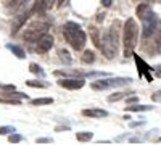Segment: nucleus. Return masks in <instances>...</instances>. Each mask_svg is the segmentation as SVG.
<instances>
[{
    "instance_id": "1",
    "label": "nucleus",
    "mask_w": 161,
    "mask_h": 145,
    "mask_svg": "<svg viewBox=\"0 0 161 145\" xmlns=\"http://www.w3.org/2000/svg\"><path fill=\"white\" fill-rule=\"evenodd\" d=\"M119 28H121V23L116 20L113 24H111V28L108 29V32H106L100 41V47L102 52H103V55L106 58H114V55L118 53V47H119Z\"/></svg>"
},
{
    "instance_id": "2",
    "label": "nucleus",
    "mask_w": 161,
    "mask_h": 145,
    "mask_svg": "<svg viewBox=\"0 0 161 145\" xmlns=\"http://www.w3.org/2000/svg\"><path fill=\"white\" fill-rule=\"evenodd\" d=\"M63 36L66 39V42L74 50H82L87 42V37H86V32L82 31V28L73 21H68L63 26Z\"/></svg>"
},
{
    "instance_id": "3",
    "label": "nucleus",
    "mask_w": 161,
    "mask_h": 145,
    "mask_svg": "<svg viewBox=\"0 0 161 145\" xmlns=\"http://www.w3.org/2000/svg\"><path fill=\"white\" fill-rule=\"evenodd\" d=\"M137 16L142 20V26H143L142 36H143V39L150 37L158 29V18H156L155 13L152 11L150 5L147 2H143L142 5L137 7Z\"/></svg>"
},
{
    "instance_id": "4",
    "label": "nucleus",
    "mask_w": 161,
    "mask_h": 145,
    "mask_svg": "<svg viewBox=\"0 0 161 145\" xmlns=\"http://www.w3.org/2000/svg\"><path fill=\"white\" fill-rule=\"evenodd\" d=\"M137 37H139V26L134 18L126 20L124 28H123V42H124V57H130L134 48L137 45Z\"/></svg>"
},
{
    "instance_id": "5",
    "label": "nucleus",
    "mask_w": 161,
    "mask_h": 145,
    "mask_svg": "<svg viewBox=\"0 0 161 145\" xmlns=\"http://www.w3.org/2000/svg\"><path fill=\"white\" fill-rule=\"evenodd\" d=\"M48 29V24L47 23H42V21H36V23H31L28 28L24 29V41L28 42H36L40 36H44Z\"/></svg>"
},
{
    "instance_id": "6",
    "label": "nucleus",
    "mask_w": 161,
    "mask_h": 145,
    "mask_svg": "<svg viewBox=\"0 0 161 145\" xmlns=\"http://www.w3.org/2000/svg\"><path fill=\"white\" fill-rule=\"evenodd\" d=\"M132 79L130 77H118V79H98V81L92 82L90 87L93 90H106L110 87H119V86H126L130 84Z\"/></svg>"
},
{
    "instance_id": "7",
    "label": "nucleus",
    "mask_w": 161,
    "mask_h": 145,
    "mask_svg": "<svg viewBox=\"0 0 161 145\" xmlns=\"http://www.w3.org/2000/svg\"><path fill=\"white\" fill-rule=\"evenodd\" d=\"M58 86L68 89V90H77L86 86V81L80 77H64V79H58Z\"/></svg>"
},
{
    "instance_id": "8",
    "label": "nucleus",
    "mask_w": 161,
    "mask_h": 145,
    "mask_svg": "<svg viewBox=\"0 0 161 145\" xmlns=\"http://www.w3.org/2000/svg\"><path fill=\"white\" fill-rule=\"evenodd\" d=\"M53 36H50V34H44V36H40L39 39H37V47H36V50H37V53H47V52L53 47Z\"/></svg>"
},
{
    "instance_id": "9",
    "label": "nucleus",
    "mask_w": 161,
    "mask_h": 145,
    "mask_svg": "<svg viewBox=\"0 0 161 145\" xmlns=\"http://www.w3.org/2000/svg\"><path fill=\"white\" fill-rule=\"evenodd\" d=\"M134 60H136V64H137V70H139V74L140 76H143L148 82H152L153 81V77H152V74H150V71H152V66H148L139 55H134Z\"/></svg>"
},
{
    "instance_id": "10",
    "label": "nucleus",
    "mask_w": 161,
    "mask_h": 145,
    "mask_svg": "<svg viewBox=\"0 0 161 145\" xmlns=\"http://www.w3.org/2000/svg\"><path fill=\"white\" fill-rule=\"evenodd\" d=\"M84 116H90V118H105L108 116V111L100 110V108H90V110H82Z\"/></svg>"
},
{
    "instance_id": "11",
    "label": "nucleus",
    "mask_w": 161,
    "mask_h": 145,
    "mask_svg": "<svg viewBox=\"0 0 161 145\" xmlns=\"http://www.w3.org/2000/svg\"><path fill=\"white\" fill-rule=\"evenodd\" d=\"M152 108H153L152 105H130V103H127L126 111H147Z\"/></svg>"
},
{
    "instance_id": "12",
    "label": "nucleus",
    "mask_w": 161,
    "mask_h": 145,
    "mask_svg": "<svg viewBox=\"0 0 161 145\" xmlns=\"http://www.w3.org/2000/svg\"><path fill=\"white\" fill-rule=\"evenodd\" d=\"M80 60H82V63H86V64L93 63V61H95V53H93L92 50H86L82 53V57H80Z\"/></svg>"
},
{
    "instance_id": "13",
    "label": "nucleus",
    "mask_w": 161,
    "mask_h": 145,
    "mask_svg": "<svg viewBox=\"0 0 161 145\" xmlns=\"http://www.w3.org/2000/svg\"><path fill=\"white\" fill-rule=\"evenodd\" d=\"M52 103H53V98H50V97L31 100V105H34V107H42V105H52Z\"/></svg>"
},
{
    "instance_id": "14",
    "label": "nucleus",
    "mask_w": 161,
    "mask_h": 145,
    "mask_svg": "<svg viewBox=\"0 0 161 145\" xmlns=\"http://www.w3.org/2000/svg\"><path fill=\"white\" fill-rule=\"evenodd\" d=\"M11 52H13V53H15L18 58H26V53H24V50L21 48V47H18V45H13V44H8L7 45Z\"/></svg>"
},
{
    "instance_id": "15",
    "label": "nucleus",
    "mask_w": 161,
    "mask_h": 145,
    "mask_svg": "<svg viewBox=\"0 0 161 145\" xmlns=\"http://www.w3.org/2000/svg\"><path fill=\"white\" fill-rule=\"evenodd\" d=\"M92 137H93V134L90 132V131H89V132H77V134H76L77 142H90Z\"/></svg>"
},
{
    "instance_id": "16",
    "label": "nucleus",
    "mask_w": 161,
    "mask_h": 145,
    "mask_svg": "<svg viewBox=\"0 0 161 145\" xmlns=\"http://www.w3.org/2000/svg\"><path fill=\"white\" fill-rule=\"evenodd\" d=\"M29 71H31L32 74H36V76H40V77H44V76H45L44 70L40 68L39 64H36V63H31V64H29Z\"/></svg>"
},
{
    "instance_id": "17",
    "label": "nucleus",
    "mask_w": 161,
    "mask_h": 145,
    "mask_svg": "<svg viewBox=\"0 0 161 145\" xmlns=\"http://www.w3.org/2000/svg\"><path fill=\"white\" fill-rule=\"evenodd\" d=\"M90 36H92V42L95 44V47H100V37H98V31L95 28H90Z\"/></svg>"
},
{
    "instance_id": "18",
    "label": "nucleus",
    "mask_w": 161,
    "mask_h": 145,
    "mask_svg": "<svg viewBox=\"0 0 161 145\" xmlns=\"http://www.w3.org/2000/svg\"><path fill=\"white\" fill-rule=\"evenodd\" d=\"M26 86H29V87H39V89L48 87V84L44 82V81H28V82H26Z\"/></svg>"
},
{
    "instance_id": "19",
    "label": "nucleus",
    "mask_w": 161,
    "mask_h": 145,
    "mask_svg": "<svg viewBox=\"0 0 161 145\" xmlns=\"http://www.w3.org/2000/svg\"><path fill=\"white\" fill-rule=\"evenodd\" d=\"M58 55H60V58H61L66 64L71 63V57H69V53H68V50H58Z\"/></svg>"
},
{
    "instance_id": "20",
    "label": "nucleus",
    "mask_w": 161,
    "mask_h": 145,
    "mask_svg": "<svg viewBox=\"0 0 161 145\" xmlns=\"http://www.w3.org/2000/svg\"><path fill=\"white\" fill-rule=\"evenodd\" d=\"M127 94H130V92H119V94H111L110 97H108V102H116V100H121L124 95H127Z\"/></svg>"
},
{
    "instance_id": "21",
    "label": "nucleus",
    "mask_w": 161,
    "mask_h": 145,
    "mask_svg": "<svg viewBox=\"0 0 161 145\" xmlns=\"http://www.w3.org/2000/svg\"><path fill=\"white\" fill-rule=\"evenodd\" d=\"M15 127L13 126H0V136H5V134H11V132H15Z\"/></svg>"
},
{
    "instance_id": "22",
    "label": "nucleus",
    "mask_w": 161,
    "mask_h": 145,
    "mask_svg": "<svg viewBox=\"0 0 161 145\" xmlns=\"http://www.w3.org/2000/svg\"><path fill=\"white\" fill-rule=\"evenodd\" d=\"M8 140H10L11 143H16V142H21V140H23V137H21V136H18V134H15V132H11V136L8 137Z\"/></svg>"
},
{
    "instance_id": "23",
    "label": "nucleus",
    "mask_w": 161,
    "mask_h": 145,
    "mask_svg": "<svg viewBox=\"0 0 161 145\" xmlns=\"http://www.w3.org/2000/svg\"><path fill=\"white\" fill-rule=\"evenodd\" d=\"M152 100H153V102H161V90L155 92V94L152 95Z\"/></svg>"
},
{
    "instance_id": "24",
    "label": "nucleus",
    "mask_w": 161,
    "mask_h": 145,
    "mask_svg": "<svg viewBox=\"0 0 161 145\" xmlns=\"http://www.w3.org/2000/svg\"><path fill=\"white\" fill-rule=\"evenodd\" d=\"M102 3H103L105 7H110V5H111V0H102Z\"/></svg>"
},
{
    "instance_id": "25",
    "label": "nucleus",
    "mask_w": 161,
    "mask_h": 145,
    "mask_svg": "<svg viewBox=\"0 0 161 145\" xmlns=\"http://www.w3.org/2000/svg\"><path fill=\"white\" fill-rule=\"evenodd\" d=\"M153 70H155V68H153ZM155 74H156V76H158V77H161V66H159V68H156V70H155Z\"/></svg>"
},
{
    "instance_id": "26",
    "label": "nucleus",
    "mask_w": 161,
    "mask_h": 145,
    "mask_svg": "<svg viewBox=\"0 0 161 145\" xmlns=\"http://www.w3.org/2000/svg\"><path fill=\"white\" fill-rule=\"evenodd\" d=\"M44 142H52L50 139H37V143H44Z\"/></svg>"
},
{
    "instance_id": "27",
    "label": "nucleus",
    "mask_w": 161,
    "mask_h": 145,
    "mask_svg": "<svg viewBox=\"0 0 161 145\" xmlns=\"http://www.w3.org/2000/svg\"><path fill=\"white\" fill-rule=\"evenodd\" d=\"M137 102V97H132V98H127V103H136Z\"/></svg>"
},
{
    "instance_id": "28",
    "label": "nucleus",
    "mask_w": 161,
    "mask_h": 145,
    "mask_svg": "<svg viewBox=\"0 0 161 145\" xmlns=\"http://www.w3.org/2000/svg\"><path fill=\"white\" fill-rule=\"evenodd\" d=\"M64 2H66V0H58V7H60V8H61V7H63V5H64Z\"/></svg>"
},
{
    "instance_id": "29",
    "label": "nucleus",
    "mask_w": 161,
    "mask_h": 145,
    "mask_svg": "<svg viewBox=\"0 0 161 145\" xmlns=\"http://www.w3.org/2000/svg\"><path fill=\"white\" fill-rule=\"evenodd\" d=\"M143 2H153V0H143Z\"/></svg>"
},
{
    "instance_id": "30",
    "label": "nucleus",
    "mask_w": 161,
    "mask_h": 145,
    "mask_svg": "<svg viewBox=\"0 0 161 145\" xmlns=\"http://www.w3.org/2000/svg\"><path fill=\"white\" fill-rule=\"evenodd\" d=\"M159 140H161V139H159Z\"/></svg>"
}]
</instances>
